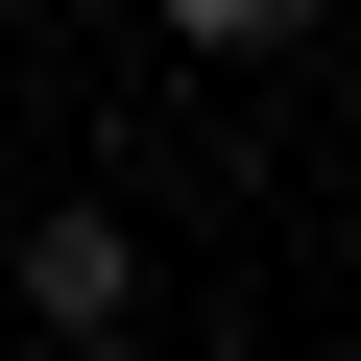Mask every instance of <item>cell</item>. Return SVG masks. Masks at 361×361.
I'll return each mask as SVG.
<instances>
[{"mask_svg": "<svg viewBox=\"0 0 361 361\" xmlns=\"http://www.w3.org/2000/svg\"><path fill=\"white\" fill-rule=\"evenodd\" d=\"M0 313H25V361H97V337H145V217L49 193V217H25V265H0Z\"/></svg>", "mask_w": 361, "mask_h": 361, "instance_id": "1", "label": "cell"}, {"mask_svg": "<svg viewBox=\"0 0 361 361\" xmlns=\"http://www.w3.org/2000/svg\"><path fill=\"white\" fill-rule=\"evenodd\" d=\"M145 25L193 49V73H265V49H313V25H337V0H145Z\"/></svg>", "mask_w": 361, "mask_h": 361, "instance_id": "2", "label": "cell"}]
</instances>
